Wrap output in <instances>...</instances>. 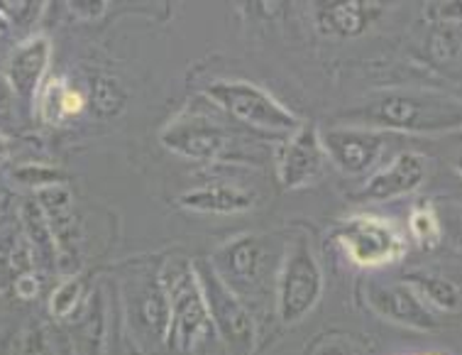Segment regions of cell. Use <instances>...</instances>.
Segmentation results:
<instances>
[{
  "label": "cell",
  "mask_w": 462,
  "mask_h": 355,
  "mask_svg": "<svg viewBox=\"0 0 462 355\" xmlns=\"http://www.w3.org/2000/svg\"><path fill=\"white\" fill-rule=\"evenodd\" d=\"M8 154V140L0 135V157H5Z\"/></svg>",
  "instance_id": "obj_27"
},
{
  "label": "cell",
  "mask_w": 462,
  "mask_h": 355,
  "mask_svg": "<svg viewBox=\"0 0 462 355\" xmlns=\"http://www.w3.org/2000/svg\"><path fill=\"white\" fill-rule=\"evenodd\" d=\"M455 170L460 172V177H462V154H460V157H457V162H455Z\"/></svg>",
  "instance_id": "obj_28"
},
{
  "label": "cell",
  "mask_w": 462,
  "mask_h": 355,
  "mask_svg": "<svg viewBox=\"0 0 462 355\" xmlns=\"http://www.w3.org/2000/svg\"><path fill=\"white\" fill-rule=\"evenodd\" d=\"M71 341L76 355H108V302L103 289L91 292L71 319Z\"/></svg>",
  "instance_id": "obj_14"
},
{
  "label": "cell",
  "mask_w": 462,
  "mask_h": 355,
  "mask_svg": "<svg viewBox=\"0 0 462 355\" xmlns=\"http://www.w3.org/2000/svg\"><path fill=\"white\" fill-rule=\"evenodd\" d=\"M50 40L47 37H32L10 60V84L25 98H32L40 84H42L44 71L50 64Z\"/></svg>",
  "instance_id": "obj_17"
},
{
  "label": "cell",
  "mask_w": 462,
  "mask_h": 355,
  "mask_svg": "<svg viewBox=\"0 0 462 355\" xmlns=\"http://www.w3.org/2000/svg\"><path fill=\"white\" fill-rule=\"evenodd\" d=\"M13 292L17 294V299H23V302H34L40 292H42V277L37 275V272H27L23 277L17 279Z\"/></svg>",
  "instance_id": "obj_24"
},
{
  "label": "cell",
  "mask_w": 462,
  "mask_h": 355,
  "mask_svg": "<svg viewBox=\"0 0 462 355\" xmlns=\"http://www.w3.org/2000/svg\"><path fill=\"white\" fill-rule=\"evenodd\" d=\"M162 279L171 306L169 350L179 355L199 353L210 339H216L208 302L203 294L196 263L189 257H171L162 263Z\"/></svg>",
  "instance_id": "obj_4"
},
{
  "label": "cell",
  "mask_w": 462,
  "mask_h": 355,
  "mask_svg": "<svg viewBox=\"0 0 462 355\" xmlns=\"http://www.w3.org/2000/svg\"><path fill=\"white\" fill-rule=\"evenodd\" d=\"M120 302L125 319L127 339L137 353L157 355L169 350L171 331V306L162 279L160 267L134 265L120 279Z\"/></svg>",
  "instance_id": "obj_3"
},
{
  "label": "cell",
  "mask_w": 462,
  "mask_h": 355,
  "mask_svg": "<svg viewBox=\"0 0 462 355\" xmlns=\"http://www.w3.org/2000/svg\"><path fill=\"white\" fill-rule=\"evenodd\" d=\"M8 113H10V96H8V91L0 86V120L8 118Z\"/></svg>",
  "instance_id": "obj_26"
},
{
  "label": "cell",
  "mask_w": 462,
  "mask_h": 355,
  "mask_svg": "<svg viewBox=\"0 0 462 355\" xmlns=\"http://www.w3.org/2000/svg\"><path fill=\"white\" fill-rule=\"evenodd\" d=\"M438 15L446 17V20H462V0L460 3H440Z\"/></svg>",
  "instance_id": "obj_25"
},
{
  "label": "cell",
  "mask_w": 462,
  "mask_h": 355,
  "mask_svg": "<svg viewBox=\"0 0 462 355\" xmlns=\"http://www.w3.org/2000/svg\"><path fill=\"white\" fill-rule=\"evenodd\" d=\"M403 285H409L423 299V304L433 306L438 312L455 313L462 309V289L453 279L430 272H411L403 277Z\"/></svg>",
  "instance_id": "obj_18"
},
{
  "label": "cell",
  "mask_w": 462,
  "mask_h": 355,
  "mask_svg": "<svg viewBox=\"0 0 462 355\" xmlns=\"http://www.w3.org/2000/svg\"><path fill=\"white\" fill-rule=\"evenodd\" d=\"M323 150L345 174H365L377 167L387 137L367 127H330L320 135Z\"/></svg>",
  "instance_id": "obj_10"
},
{
  "label": "cell",
  "mask_w": 462,
  "mask_h": 355,
  "mask_svg": "<svg viewBox=\"0 0 462 355\" xmlns=\"http://www.w3.org/2000/svg\"><path fill=\"white\" fill-rule=\"evenodd\" d=\"M409 230L420 248H436L443 240V226L433 203H416L409 213Z\"/></svg>",
  "instance_id": "obj_20"
},
{
  "label": "cell",
  "mask_w": 462,
  "mask_h": 355,
  "mask_svg": "<svg viewBox=\"0 0 462 355\" xmlns=\"http://www.w3.org/2000/svg\"><path fill=\"white\" fill-rule=\"evenodd\" d=\"M160 140L169 153L196 162L223 160L230 150V133L218 120L201 113L191 118L171 120L160 133Z\"/></svg>",
  "instance_id": "obj_9"
},
{
  "label": "cell",
  "mask_w": 462,
  "mask_h": 355,
  "mask_svg": "<svg viewBox=\"0 0 462 355\" xmlns=\"http://www.w3.org/2000/svg\"><path fill=\"white\" fill-rule=\"evenodd\" d=\"M88 285L81 275H69L67 279H61L57 289L50 296V313L60 322H71L76 313L81 312V306L88 299Z\"/></svg>",
  "instance_id": "obj_19"
},
{
  "label": "cell",
  "mask_w": 462,
  "mask_h": 355,
  "mask_svg": "<svg viewBox=\"0 0 462 355\" xmlns=\"http://www.w3.org/2000/svg\"><path fill=\"white\" fill-rule=\"evenodd\" d=\"M350 127L392 130L411 135H448L462 130V101L426 91L379 93L340 116Z\"/></svg>",
  "instance_id": "obj_2"
},
{
  "label": "cell",
  "mask_w": 462,
  "mask_h": 355,
  "mask_svg": "<svg viewBox=\"0 0 462 355\" xmlns=\"http://www.w3.org/2000/svg\"><path fill=\"white\" fill-rule=\"evenodd\" d=\"M303 355H365L360 343L345 333H320L313 343L306 346Z\"/></svg>",
  "instance_id": "obj_21"
},
{
  "label": "cell",
  "mask_w": 462,
  "mask_h": 355,
  "mask_svg": "<svg viewBox=\"0 0 462 355\" xmlns=\"http://www.w3.org/2000/svg\"><path fill=\"white\" fill-rule=\"evenodd\" d=\"M284 250L286 240H279L277 236L247 233L230 238L210 255L208 263L213 272L233 296L247 306L257 323L264 322L269 312H274V292Z\"/></svg>",
  "instance_id": "obj_1"
},
{
  "label": "cell",
  "mask_w": 462,
  "mask_h": 355,
  "mask_svg": "<svg viewBox=\"0 0 462 355\" xmlns=\"http://www.w3.org/2000/svg\"><path fill=\"white\" fill-rule=\"evenodd\" d=\"M367 304L384 322L399 323V326L416 331L438 329V319L433 316V312L403 282H394V285L372 282L370 287H367Z\"/></svg>",
  "instance_id": "obj_11"
},
{
  "label": "cell",
  "mask_w": 462,
  "mask_h": 355,
  "mask_svg": "<svg viewBox=\"0 0 462 355\" xmlns=\"http://www.w3.org/2000/svg\"><path fill=\"white\" fill-rule=\"evenodd\" d=\"M206 96L220 110H226L230 118L257 130L294 133L301 126L299 116H294L284 103H279L272 93L250 81H216L206 89Z\"/></svg>",
  "instance_id": "obj_6"
},
{
  "label": "cell",
  "mask_w": 462,
  "mask_h": 355,
  "mask_svg": "<svg viewBox=\"0 0 462 355\" xmlns=\"http://www.w3.org/2000/svg\"><path fill=\"white\" fill-rule=\"evenodd\" d=\"M426 179V160L416 153L396 154L387 167H382L362 186V196L370 201H392L413 194Z\"/></svg>",
  "instance_id": "obj_13"
},
{
  "label": "cell",
  "mask_w": 462,
  "mask_h": 355,
  "mask_svg": "<svg viewBox=\"0 0 462 355\" xmlns=\"http://www.w3.org/2000/svg\"><path fill=\"white\" fill-rule=\"evenodd\" d=\"M382 15V3H320L316 10L319 27L336 37H357Z\"/></svg>",
  "instance_id": "obj_15"
},
{
  "label": "cell",
  "mask_w": 462,
  "mask_h": 355,
  "mask_svg": "<svg viewBox=\"0 0 462 355\" xmlns=\"http://www.w3.org/2000/svg\"><path fill=\"white\" fill-rule=\"evenodd\" d=\"M64 89L61 81H50V86L42 89V103H40V110H42V118L51 126H57L64 120V110H61V98H64Z\"/></svg>",
  "instance_id": "obj_22"
},
{
  "label": "cell",
  "mask_w": 462,
  "mask_h": 355,
  "mask_svg": "<svg viewBox=\"0 0 462 355\" xmlns=\"http://www.w3.org/2000/svg\"><path fill=\"white\" fill-rule=\"evenodd\" d=\"M419 355H440V353H419Z\"/></svg>",
  "instance_id": "obj_29"
},
{
  "label": "cell",
  "mask_w": 462,
  "mask_h": 355,
  "mask_svg": "<svg viewBox=\"0 0 462 355\" xmlns=\"http://www.w3.org/2000/svg\"><path fill=\"white\" fill-rule=\"evenodd\" d=\"M179 206L196 213H245L254 206V194L236 184H206L179 196Z\"/></svg>",
  "instance_id": "obj_16"
},
{
  "label": "cell",
  "mask_w": 462,
  "mask_h": 355,
  "mask_svg": "<svg viewBox=\"0 0 462 355\" xmlns=\"http://www.w3.org/2000/svg\"><path fill=\"white\" fill-rule=\"evenodd\" d=\"M337 243L343 246L350 263L357 267H384L394 265L406 255V240L394 223L382 216L360 213L345 219L336 230Z\"/></svg>",
  "instance_id": "obj_7"
},
{
  "label": "cell",
  "mask_w": 462,
  "mask_h": 355,
  "mask_svg": "<svg viewBox=\"0 0 462 355\" xmlns=\"http://www.w3.org/2000/svg\"><path fill=\"white\" fill-rule=\"evenodd\" d=\"M196 270H199L203 294L208 302L216 339L230 350V355H253L254 343H257V322L253 313L220 282L208 260L196 263Z\"/></svg>",
  "instance_id": "obj_8"
},
{
  "label": "cell",
  "mask_w": 462,
  "mask_h": 355,
  "mask_svg": "<svg viewBox=\"0 0 462 355\" xmlns=\"http://www.w3.org/2000/svg\"><path fill=\"white\" fill-rule=\"evenodd\" d=\"M323 143L316 126H299L289 135L279 154V182L284 189H301L311 184L323 167Z\"/></svg>",
  "instance_id": "obj_12"
},
{
  "label": "cell",
  "mask_w": 462,
  "mask_h": 355,
  "mask_svg": "<svg viewBox=\"0 0 462 355\" xmlns=\"http://www.w3.org/2000/svg\"><path fill=\"white\" fill-rule=\"evenodd\" d=\"M323 270L306 236L286 240L284 260L279 267L274 312L284 326H299L319 306L323 296Z\"/></svg>",
  "instance_id": "obj_5"
},
{
  "label": "cell",
  "mask_w": 462,
  "mask_h": 355,
  "mask_svg": "<svg viewBox=\"0 0 462 355\" xmlns=\"http://www.w3.org/2000/svg\"><path fill=\"white\" fill-rule=\"evenodd\" d=\"M15 355H51V343L47 329L44 326H30L23 333V341H20V348H17Z\"/></svg>",
  "instance_id": "obj_23"
}]
</instances>
